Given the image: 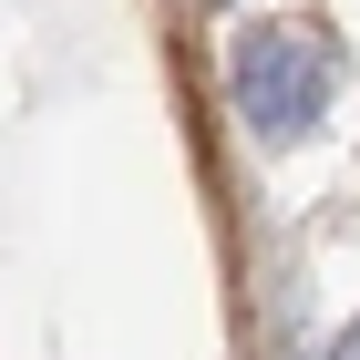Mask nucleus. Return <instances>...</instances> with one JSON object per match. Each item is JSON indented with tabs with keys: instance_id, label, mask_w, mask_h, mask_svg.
<instances>
[{
	"instance_id": "obj_2",
	"label": "nucleus",
	"mask_w": 360,
	"mask_h": 360,
	"mask_svg": "<svg viewBox=\"0 0 360 360\" xmlns=\"http://www.w3.org/2000/svg\"><path fill=\"white\" fill-rule=\"evenodd\" d=\"M330 360H360V309L340 319V340H330Z\"/></svg>"
},
{
	"instance_id": "obj_1",
	"label": "nucleus",
	"mask_w": 360,
	"mask_h": 360,
	"mask_svg": "<svg viewBox=\"0 0 360 360\" xmlns=\"http://www.w3.org/2000/svg\"><path fill=\"white\" fill-rule=\"evenodd\" d=\"M226 93H237V124L257 134V155H288L330 124V93H340V52L330 31L309 21H248L237 31V62H226Z\"/></svg>"
}]
</instances>
